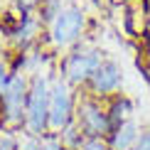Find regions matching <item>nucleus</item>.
Returning <instances> with one entry per match:
<instances>
[{
  "label": "nucleus",
  "mask_w": 150,
  "mask_h": 150,
  "mask_svg": "<svg viewBox=\"0 0 150 150\" xmlns=\"http://www.w3.org/2000/svg\"><path fill=\"white\" fill-rule=\"evenodd\" d=\"M52 76L49 62L30 74V93H27V111H25V133L40 135L49 133V91H52Z\"/></svg>",
  "instance_id": "f257e3e1"
},
{
  "label": "nucleus",
  "mask_w": 150,
  "mask_h": 150,
  "mask_svg": "<svg viewBox=\"0 0 150 150\" xmlns=\"http://www.w3.org/2000/svg\"><path fill=\"white\" fill-rule=\"evenodd\" d=\"M86 10L76 3H67L62 12L54 17V22L47 27V40L54 49H76L79 40L86 32Z\"/></svg>",
  "instance_id": "f03ea898"
},
{
  "label": "nucleus",
  "mask_w": 150,
  "mask_h": 150,
  "mask_svg": "<svg viewBox=\"0 0 150 150\" xmlns=\"http://www.w3.org/2000/svg\"><path fill=\"white\" fill-rule=\"evenodd\" d=\"M30 79L25 71H15L8 89L0 93V126L17 130L25 128V111H27Z\"/></svg>",
  "instance_id": "7ed1b4c3"
},
{
  "label": "nucleus",
  "mask_w": 150,
  "mask_h": 150,
  "mask_svg": "<svg viewBox=\"0 0 150 150\" xmlns=\"http://www.w3.org/2000/svg\"><path fill=\"white\" fill-rule=\"evenodd\" d=\"M106 98H96L91 93H81L76 98V113H74V123L81 128V133L86 138H98V140H108L111 130V118L108 108H106Z\"/></svg>",
  "instance_id": "20e7f679"
},
{
  "label": "nucleus",
  "mask_w": 150,
  "mask_h": 150,
  "mask_svg": "<svg viewBox=\"0 0 150 150\" xmlns=\"http://www.w3.org/2000/svg\"><path fill=\"white\" fill-rule=\"evenodd\" d=\"M74 113H76L74 86L62 74H54L49 91V133L59 135L69 123H74Z\"/></svg>",
  "instance_id": "39448f33"
},
{
  "label": "nucleus",
  "mask_w": 150,
  "mask_h": 150,
  "mask_svg": "<svg viewBox=\"0 0 150 150\" xmlns=\"http://www.w3.org/2000/svg\"><path fill=\"white\" fill-rule=\"evenodd\" d=\"M103 59L106 57L98 52V49L76 47V49H71V52L64 57V62H62V67H59V74L69 81L71 86H84L86 89L91 76L96 74V69L101 67Z\"/></svg>",
  "instance_id": "423d86ee"
},
{
  "label": "nucleus",
  "mask_w": 150,
  "mask_h": 150,
  "mask_svg": "<svg viewBox=\"0 0 150 150\" xmlns=\"http://www.w3.org/2000/svg\"><path fill=\"white\" fill-rule=\"evenodd\" d=\"M121 84H123V69L116 59H108L106 57L101 62V67L96 69V74L91 76L89 86H86V93L96 98H111L121 91Z\"/></svg>",
  "instance_id": "0eeeda50"
},
{
  "label": "nucleus",
  "mask_w": 150,
  "mask_h": 150,
  "mask_svg": "<svg viewBox=\"0 0 150 150\" xmlns=\"http://www.w3.org/2000/svg\"><path fill=\"white\" fill-rule=\"evenodd\" d=\"M45 27L42 20L32 12H22L20 20H17L15 27H10V45L17 49V52H27L32 45H37V40H40V30Z\"/></svg>",
  "instance_id": "6e6552de"
},
{
  "label": "nucleus",
  "mask_w": 150,
  "mask_h": 150,
  "mask_svg": "<svg viewBox=\"0 0 150 150\" xmlns=\"http://www.w3.org/2000/svg\"><path fill=\"white\" fill-rule=\"evenodd\" d=\"M140 133H143L140 123L135 121V118H130V121L121 123V126H116L113 130H111V135H108V148H111V150H133V145H135L138 138H140Z\"/></svg>",
  "instance_id": "1a4fd4ad"
},
{
  "label": "nucleus",
  "mask_w": 150,
  "mask_h": 150,
  "mask_svg": "<svg viewBox=\"0 0 150 150\" xmlns=\"http://www.w3.org/2000/svg\"><path fill=\"white\" fill-rule=\"evenodd\" d=\"M106 108H108V118H111V126H121V123H126L133 118V101H130L128 96H123V93H116V96L106 98Z\"/></svg>",
  "instance_id": "9d476101"
},
{
  "label": "nucleus",
  "mask_w": 150,
  "mask_h": 150,
  "mask_svg": "<svg viewBox=\"0 0 150 150\" xmlns=\"http://www.w3.org/2000/svg\"><path fill=\"white\" fill-rule=\"evenodd\" d=\"M59 138H62V145H64V150H79L86 140H89L84 133H81V128L76 126V123H69V126H67V128L59 133Z\"/></svg>",
  "instance_id": "9b49d317"
},
{
  "label": "nucleus",
  "mask_w": 150,
  "mask_h": 150,
  "mask_svg": "<svg viewBox=\"0 0 150 150\" xmlns=\"http://www.w3.org/2000/svg\"><path fill=\"white\" fill-rule=\"evenodd\" d=\"M67 3H62V0H42L40 8H37V17L42 20V25L45 27H49V25L54 22V17L62 12V8H64Z\"/></svg>",
  "instance_id": "f8f14e48"
},
{
  "label": "nucleus",
  "mask_w": 150,
  "mask_h": 150,
  "mask_svg": "<svg viewBox=\"0 0 150 150\" xmlns=\"http://www.w3.org/2000/svg\"><path fill=\"white\" fill-rule=\"evenodd\" d=\"M0 150H20L17 130H10V128H3V126H0Z\"/></svg>",
  "instance_id": "ddd939ff"
},
{
  "label": "nucleus",
  "mask_w": 150,
  "mask_h": 150,
  "mask_svg": "<svg viewBox=\"0 0 150 150\" xmlns=\"http://www.w3.org/2000/svg\"><path fill=\"white\" fill-rule=\"evenodd\" d=\"M12 74H15V64H10V59L0 54V93L8 89V84H10V79H12Z\"/></svg>",
  "instance_id": "4468645a"
},
{
  "label": "nucleus",
  "mask_w": 150,
  "mask_h": 150,
  "mask_svg": "<svg viewBox=\"0 0 150 150\" xmlns=\"http://www.w3.org/2000/svg\"><path fill=\"white\" fill-rule=\"evenodd\" d=\"M40 150H64V145L57 133H45L40 135Z\"/></svg>",
  "instance_id": "2eb2a0df"
},
{
  "label": "nucleus",
  "mask_w": 150,
  "mask_h": 150,
  "mask_svg": "<svg viewBox=\"0 0 150 150\" xmlns=\"http://www.w3.org/2000/svg\"><path fill=\"white\" fill-rule=\"evenodd\" d=\"M79 150H111L108 148V140H98V138H89L81 145Z\"/></svg>",
  "instance_id": "dca6fc26"
},
{
  "label": "nucleus",
  "mask_w": 150,
  "mask_h": 150,
  "mask_svg": "<svg viewBox=\"0 0 150 150\" xmlns=\"http://www.w3.org/2000/svg\"><path fill=\"white\" fill-rule=\"evenodd\" d=\"M40 3L42 0H15V5H17L20 12H32L35 8H40Z\"/></svg>",
  "instance_id": "f3484780"
},
{
  "label": "nucleus",
  "mask_w": 150,
  "mask_h": 150,
  "mask_svg": "<svg viewBox=\"0 0 150 150\" xmlns=\"http://www.w3.org/2000/svg\"><path fill=\"white\" fill-rule=\"evenodd\" d=\"M133 150H150V130H143L138 143L133 145Z\"/></svg>",
  "instance_id": "a211bd4d"
}]
</instances>
